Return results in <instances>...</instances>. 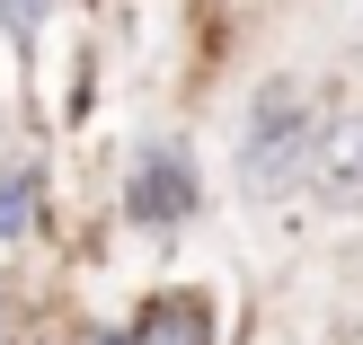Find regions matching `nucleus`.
I'll return each mask as SVG.
<instances>
[{"instance_id":"nucleus-1","label":"nucleus","mask_w":363,"mask_h":345,"mask_svg":"<svg viewBox=\"0 0 363 345\" xmlns=\"http://www.w3.org/2000/svg\"><path fill=\"white\" fill-rule=\"evenodd\" d=\"M319 142H328V124H319L311 89L301 80H266L248 98V124H240V186H248V204L257 195H284L293 177H311Z\"/></svg>"},{"instance_id":"nucleus-2","label":"nucleus","mask_w":363,"mask_h":345,"mask_svg":"<svg viewBox=\"0 0 363 345\" xmlns=\"http://www.w3.org/2000/svg\"><path fill=\"white\" fill-rule=\"evenodd\" d=\"M195 213V159L186 142H142L133 151V177H124V222L133 230H169Z\"/></svg>"},{"instance_id":"nucleus-3","label":"nucleus","mask_w":363,"mask_h":345,"mask_svg":"<svg viewBox=\"0 0 363 345\" xmlns=\"http://www.w3.org/2000/svg\"><path fill=\"white\" fill-rule=\"evenodd\" d=\"M311 195L328 213H363V115L328 124V142H319V159H311Z\"/></svg>"},{"instance_id":"nucleus-4","label":"nucleus","mask_w":363,"mask_h":345,"mask_svg":"<svg viewBox=\"0 0 363 345\" xmlns=\"http://www.w3.org/2000/svg\"><path fill=\"white\" fill-rule=\"evenodd\" d=\"M133 328L151 336V345H213V301L204 293H160Z\"/></svg>"},{"instance_id":"nucleus-5","label":"nucleus","mask_w":363,"mask_h":345,"mask_svg":"<svg viewBox=\"0 0 363 345\" xmlns=\"http://www.w3.org/2000/svg\"><path fill=\"white\" fill-rule=\"evenodd\" d=\"M35 222V169H0V239H27Z\"/></svg>"},{"instance_id":"nucleus-6","label":"nucleus","mask_w":363,"mask_h":345,"mask_svg":"<svg viewBox=\"0 0 363 345\" xmlns=\"http://www.w3.org/2000/svg\"><path fill=\"white\" fill-rule=\"evenodd\" d=\"M45 9H53V0H0V27H9L18 45H35V27H45Z\"/></svg>"}]
</instances>
